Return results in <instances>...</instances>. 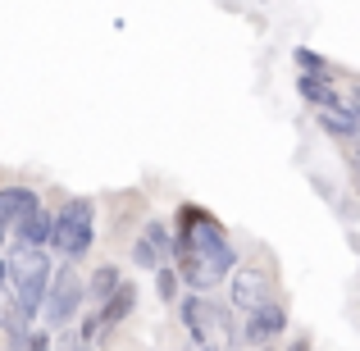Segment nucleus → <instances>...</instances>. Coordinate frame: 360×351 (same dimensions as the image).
<instances>
[{"label": "nucleus", "instance_id": "nucleus-5", "mask_svg": "<svg viewBox=\"0 0 360 351\" xmlns=\"http://www.w3.org/2000/svg\"><path fill=\"white\" fill-rule=\"evenodd\" d=\"M283 328H288V310H283V301H269V306H260L255 315H246L238 343L242 347H264V343H274V338H283Z\"/></svg>", "mask_w": 360, "mask_h": 351}, {"label": "nucleus", "instance_id": "nucleus-21", "mask_svg": "<svg viewBox=\"0 0 360 351\" xmlns=\"http://www.w3.org/2000/svg\"><path fill=\"white\" fill-rule=\"evenodd\" d=\"M201 351H214V347H201Z\"/></svg>", "mask_w": 360, "mask_h": 351}, {"label": "nucleus", "instance_id": "nucleus-20", "mask_svg": "<svg viewBox=\"0 0 360 351\" xmlns=\"http://www.w3.org/2000/svg\"><path fill=\"white\" fill-rule=\"evenodd\" d=\"M5 233H9V229H5V219H0V246H5Z\"/></svg>", "mask_w": 360, "mask_h": 351}, {"label": "nucleus", "instance_id": "nucleus-9", "mask_svg": "<svg viewBox=\"0 0 360 351\" xmlns=\"http://www.w3.org/2000/svg\"><path fill=\"white\" fill-rule=\"evenodd\" d=\"M297 91H301V101H306V106H315V110H338V106H347V101L338 96L333 78H310V73H301V78H297Z\"/></svg>", "mask_w": 360, "mask_h": 351}, {"label": "nucleus", "instance_id": "nucleus-19", "mask_svg": "<svg viewBox=\"0 0 360 351\" xmlns=\"http://www.w3.org/2000/svg\"><path fill=\"white\" fill-rule=\"evenodd\" d=\"M352 187H356V196H360V165H352Z\"/></svg>", "mask_w": 360, "mask_h": 351}, {"label": "nucleus", "instance_id": "nucleus-17", "mask_svg": "<svg viewBox=\"0 0 360 351\" xmlns=\"http://www.w3.org/2000/svg\"><path fill=\"white\" fill-rule=\"evenodd\" d=\"M27 351H55L51 347V333H32V338H27Z\"/></svg>", "mask_w": 360, "mask_h": 351}, {"label": "nucleus", "instance_id": "nucleus-12", "mask_svg": "<svg viewBox=\"0 0 360 351\" xmlns=\"http://www.w3.org/2000/svg\"><path fill=\"white\" fill-rule=\"evenodd\" d=\"M123 283V274H119V264H96V269H91V279H87V297L96 301H110L115 297V288Z\"/></svg>", "mask_w": 360, "mask_h": 351}, {"label": "nucleus", "instance_id": "nucleus-6", "mask_svg": "<svg viewBox=\"0 0 360 351\" xmlns=\"http://www.w3.org/2000/svg\"><path fill=\"white\" fill-rule=\"evenodd\" d=\"M32 210H41V196L32 187H23V183L0 187V219H5V229H18Z\"/></svg>", "mask_w": 360, "mask_h": 351}, {"label": "nucleus", "instance_id": "nucleus-8", "mask_svg": "<svg viewBox=\"0 0 360 351\" xmlns=\"http://www.w3.org/2000/svg\"><path fill=\"white\" fill-rule=\"evenodd\" d=\"M132 310H137V283L123 279L119 288H115V297L101 301V310H96V315H101V333H110L115 324H123V319H128Z\"/></svg>", "mask_w": 360, "mask_h": 351}, {"label": "nucleus", "instance_id": "nucleus-15", "mask_svg": "<svg viewBox=\"0 0 360 351\" xmlns=\"http://www.w3.org/2000/svg\"><path fill=\"white\" fill-rule=\"evenodd\" d=\"M132 264H137V269H160V264H169V260L155 251L150 237H137V242H132Z\"/></svg>", "mask_w": 360, "mask_h": 351}, {"label": "nucleus", "instance_id": "nucleus-7", "mask_svg": "<svg viewBox=\"0 0 360 351\" xmlns=\"http://www.w3.org/2000/svg\"><path fill=\"white\" fill-rule=\"evenodd\" d=\"M214 319H219V310H214V301L205 297V292H192V297H183V324H187V333H192L196 343H210Z\"/></svg>", "mask_w": 360, "mask_h": 351}, {"label": "nucleus", "instance_id": "nucleus-16", "mask_svg": "<svg viewBox=\"0 0 360 351\" xmlns=\"http://www.w3.org/2000/svg\"><path fill=\"white\" fill-rule=\"evenodd\" d=\"M178 288H183L178 269H174V264H160V269H155V292H160V301H178Z\"/></svg>", "mask_w": 360, "mask_h": 351}, {"label": "nucleus", "instance_id": "nucleus-2", "mask_svg": "<svg viewBox=\"0 0 360 351\" xmlns=\"http://www.w3.org/2000/svg\"><path fill=\"white\" fill-rule=\"evenodd\" d=\"M91 237H96V201L91 196H73L55 210V233H51V251H60L64 260H82L91 251Z\"/></svg>", "mask_w": 360, "mask_h": 351}, {"label": "nucleus", "instance_id": "nucleus-1", "mask_svg": "<svg viewBox=\"0 0 360 351\" xmlns=\"http://www.w3.org/2000/svg\"><path fill=\"white\" fill-rule=\"evenodd\" d=\"M51 279H55L51 251H46V246H23V242H14V251H9V292H14L18 306L27 310V319L41 315L46 292H51Z\"/></svg>", "mask_w": 360, "mask_h": 351}, {"label": "nucleus", "instance_id": "nucleus-4", "mask_svg": "<svg viewBox=\"0 0 360 351\" xmlns=\"http://www.w3.org/2000/svg\"><path fill=\"white\" fill-rule=\"evenodd\" d=\"M274 269L269 264H238L233 269V306L246 310V315H255L260 306H269L274 301Z\"/></svg>", "mask_w": 360, "mask_h": 351}, {"label": "nucleus", "instance_id": "nucleus-14", "mask_svg": "<svg viewBox=\"0 0 360 351\" xmlns=\"http://www.w3.org/2000/svg\"><path fill=\"white\" fill-rule=\"evenodd\" d=\"M141 237H150V242H155V251L165 255L169 264H174V251H178V242H174V233H169V229H165L160 219H150L146 229H141Z\"/></svg>", "mask_w": 360, "mask_h": 351}, {"label": "nucleus", "instance_id": "nucleus-10", "mask_svg": "<svg viewBox=\"0 0 360 351\" xmlns=\"http://www.w3.org/2000/svg\"><path fill=\"white\" fill-rule=\"evenodd\" d=\"M51 233H55V210H32L23 224L14 229V242H23V246H51Z\"/></svg>", "mask_w": 360, "mask_h": 351}, {"label": "nucleus", "instance_id": "nucleus-13", "mask_svg": "<svg viewBox=\"0 0 360 351\" xmlns=\"http://www.w3.org/2000/svg\"><path fill=\"white\" fill-rule=\"evenodd\" d=\"M292 64H297L301 73H310V78H333V64H328L324 55H315L310 46H297V51H292Z\"/></svg>", "mask_w": 360, "mask_h": 351}, {"label": "nucleus", "instance_id": "nucleus-3", "mask_svg": "<svg viewBox=\"0 0 360 351\" xmlns=\"http://www.w3.org/2000/svg\"><path fill=\"white\" fill-rule=\"evenodd\" d=\"M82 301H87V283H82V274L73 269V264H60L51 279V292H46V328H69L73 319H78Z\"/></svg>", "mask_w": 360, "mask_h": 351}, {"label": "nucleus", "instance_id": "nucleus-11", "mask_svg": "<svg viewBox=\"0 0 360 351\" xmlns=\"http://www.w3.org/2000/svg\"><path fill=\"white\" fill-rule=\"evenodd\" d=\"M319 128L338 141H360V119L352 115V106H338V110H315Z\"/></svg>", "mask_w": 360, "mask_h": 351}, {"label": "nucleus", "instance_id": "nucleus-18", "mask_svg": "<svg viewBox=\"0 0 360 351\" xmlns=\"http://www.w3.org/2000/svg\"><path fill=\"white\" fill-rule=\"evenodd\" d=\"M5 288H9V260L0 255V292H5Z\"/></svg>", "mask_w": 360, "mask_h": 351}]
</instances>
